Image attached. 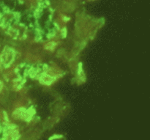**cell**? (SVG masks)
I'll list each match as a JSON object with an SVG mask.
<instances>
[{"mask_svg": "<svg viewBox=\"0 0 150 140\" xmlns=\"http://www.w3.org/2000/svg\"><path fill=\"white\" fill-rule=\"evenodd\" d=\"M40 82H42V84H45V85H50V84L54 82V79H53V77L49 76H47V75H42L40 77Z\"/></svg>", "mask_w": 150, "mask_h": 140, "instance_id": "obj_1", "label": "cell"}, {"mask_svg": "<svg viewBox=\"0 0 150 140\" xmlns=\"http://www.w3.org/2000/svg\"><path fill=\"white\" fill-rule=\"evenodd\" d=\"M56 45V43L54 42H49L48 44H46V45H45V48L46 49H52V48H54V47H55Z\"/></svg>", "mask_w": 150, "mask_h": 140, "instance_id": "obj_2", "label": "cell"}, {"mask_svg": "<svg viewBox=\"0 0 150 140\" xmlns=\"http://www.w3.org/2000/svg\"><path fill=\"white\" fill-rule=\"evenodd\" d=\"M62 36L64 37V38H65L66 37V35H67V31H66L65 28H64V29H62Z\"/></svg>", "mask_w": 150, "mask_h": 140, "instance_id": "obj_3", "label": "cell"}, {"mask_svg": "<svg viewBox=\"0 0 150 140\" xmlns=\"http://www.w3.org/2000/svg\"><path fill=\"white\" fill-rule=\"evenodd\" d=\"M2 87H3V85H2V82L0 81V92L1 91V89H2Z\"/></svg>", "mask_w": 150, "mask_h": 140, "instance_id": "obj_4", "label": "cell"}]
</instances>
